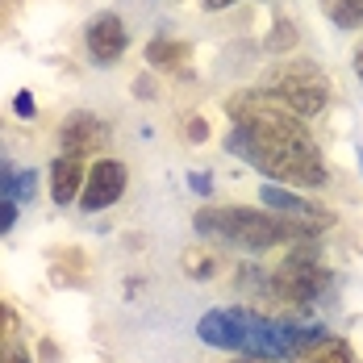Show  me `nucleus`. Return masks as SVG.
I'll use <instances>...</instances> for the list:
<instances>
[{
	"label": "nucleus",
	"instance_id": "8",
	"mask_svg": "<svg viewBox=\"0 0 363 363\" xmlns=\"http://www.w3.org/2000/svg\"><path fill=\"white\" fill-rule=\"evenodd\" d=\"M105 143H109V130H105V121L92 117V113H72V117L63 121V130H59V146H63V155H75V159L96 155Z\"/></svg>",
	"mask_w": 363,
	"mask_h": 363
},
{
	"label": "nucleus",
	"instance_id": "2",
	"mask_svg": "<svg viewBox=\"0 0 363 363\" xmlns=\"http://www.w3.org/2000/svg\"><path fill=\"white\" fill-rule=\"evenodd\" d=\"M201 342L218 347V351H234L242 359H292L301 351V342L309 338V330L272 322L255 309H209L196 322Z\"/></svg>",
	"mask_w": 363,
	"mask_h": 363
},
{
	"label": "nucleus",
	"instance_id": "23",
	"mask_svg": "<svg viewBox=\"0 0 363 363\" xmlns=\"http://www.w3.org/2000/svg\"><path fill=\"white\" fill-rule=\"evenodd\" d=\"M351 63H355V75H359V79H363V42H359V46H355V59H351Z\"/></svg>",
	"mask_w": 363,
	"mask_h": 363
},
{
	"label": "nucleus",
	"instance_id": "16",
	"mask_svg": "<svg viewBox=\"0 0 363 363\" xmlns=\"http://www.w3.org/2000/svg\"><path fill=\"white\" fill-rule=\"evenodd\" d=\"M34 172H17V188H13V201H30L34 196Z\"/></svg>",
	"mask_w": 363,
	"mask_h": 363
},
{
	"label": "nucleus",
	"instance_id": "24",
	"mask_svg": "<svg viewBox=\"0 0 363 363\" xmlns=\"http://www.w3.org/2000/svg\"><path fill=\"white\" fill-rule=\"evenodd\" d=\"M234 0H205V9H230Z\"/></svg>",
	"mask_w": 363,
	"mask_h": 363
},
{
	"label": "nucleus",
	"instance_id": "6",
	"mask_svg": "<svg viewBox=\"0 0 363 363\" xmlns=\"http://www.w3.org/2000/svg\"><path fill=\"white\" fill-rule=\"evenodd\" d=\"M125 192V163L121 159H96L88 167V180H84V192H79V205L88 213H101V209H113Z\"/></svg>",
	"mask_w": 363,
	"mask_h": 363
},
{
	"label": "nucleus",
	"instance_id": "19",
	"mask_svg": "<svg viewBox=\"0 0 363 363\" xmlns=\"http://www.w3.org/2000/svg\"><path fill=\"white\" fill-rule=\"evenodd\" d=\"M17 225V201H0V234H9Z\"/></svg>",
	"mask_w": 363,
	"mask_h": 363
},
{
	"label": "nucleus",
	"instance_id": "20",
	"mask_svg": "<svg viewBox=\"0 0 363 363\" xmlns=\"http://www.w3.org/2000/svg\"><path fill=\"white\" fill-rule=\"evenodd\" d=\"M0 363H30V355L21 347H0Z\"/></svg>",
	"mask_w": 363,
	"mask_h": 363
},
{
	"label": "nucleus",
	"instance_id": "11",
	"mask_svg": "<svg viewBox=\"0 0 363 363\" xmlns=\"http://www.w3.org/2000/svg\"><path fill=\"white\" fill-rule=\"evenodd\" d=\"M292 363H355V351H351L347 338H338V334H318V330H309V338L301 342V351L292 355Z\"/></svg>",
	"mask_w": 363,
	"mask_h": 363
},
{
	"label": "nucleus",
	"instance_id": "9",
	"mask_svg": "<svg viewBox=\"0 0 363 363\" xmlns=\"http://www.w3.org/2000/svg\"><path fill=\"white\" fill-rule=\"evenodd\" d=\"M259 196H263V205H267L272 213H280V218L305 221V225H322V221H326V213H322L313 201H305V196L289 192L284 184H263V188H259Z\"/></svg>",
	"mask_w": 363,
	"mask_h": 363
},
{
	"label": "nucleus",
	"instance_id": "25",
	"mask_svg": "<svg viewBox=\"0 0 363 363\" xmlns=\"http://www.w3.org/2000/svg\"><path fill=\"white\" fill-rule=\"evenodd\" d=\"M238 363H272V359H238Z\"/></svg>",
	"mask_w": 363,
	"mask_h": 363
},
{
	"label": "nucleus",
	"instance_id": "4",
	"mask_svg": "<svg viewBox=\"0 0 363 363\" xmlns=\"http://www.w3.org/2000/svg\"><path fill=\"white\" fill-rule=\"evenodd\" d=\"M263 96H267L272 105H280L284 113H292V117L305 121V117H318V113L330 105V84L313 63H284V67L267 72Z\"/></svg>",
	"mask_w": 363,
	"mask_h": 363
},
{
	"label": "nucleus",
	"instance_id": "10",
	"mask_svg": "<svg viewBox=\"0 0 363 363\" xmlns=\"http://www.w3.org/2000/svg\"><path fill=\"white\" fill-rule=\"evenodd\" d=\"M84 180H88L84 159H75V155H59V159L50 163V201H55V205H72V201H79Z\"/></svg>",
	"mask_w": 363,
	"mask_h": 363
},
{
	"label": "nucleus",
	"instance_id": "3",
	"mask_svg": "<svg viewBox=\"0 0 363 363\" xmlns=\"http://www.w3.org/2000/svg\"><path fill=\"white\" fill-rule=\"evenodd\" d=\"M192 225H196V234L225 242V247H238V251H272L280 242H296L318 230V225L280 218L272 209H251V205H205V209H196Z\"/></svg>",
	"mask_w": 363,
	"mask_h": 363
},
{
	"label": "nucleus",
	"instance_id": "15",
	"mask_svg": "<svg viewBox=\"0 0 363 363\" xmlns=\"http://www.w3.org/2000/svg\"><path fill=\"white\" fill-rule=\"evenodd\" d=\"M296 42V26L292 21H276V34L267 38V50H289Z\"/></svg>",
	"mask_w": 363,
	"mask_h": 363
},
{
	"label": "nucleus",
	"instance_id": "17",
	"mask_svg": "<svg viewBox=\"0 0 363 363\" xmlns=\"http://www.w3.org/2000/svg\"><path fill=\"white\" fill-rule=\"evenodd\" d=\"M184 125H188V130H184V138H188V143H205V138H209V125H205V117H188Z\"/></svg>",
	"mask_w": 363,
	"mask_h": 363
},
{
	"label": "nucleus",
	"instance_id": "5",
	"mask_svg": "<svg viewBox=\"0 0 363 363\" xmlns=\"http://www.w3.org/2000/svg\"><path fill=\"white\" fill-rule=\"evenodd\" d=\"M267 289H272V296H280V301L305 305V301H318V296L330 289V272L318 259H309V255H289V259L272 272Z\"/></svg>",
	"mask_w": 363,
	"mask_h": 363
},
{
	"label": "nucleus",
	"instance_id": "12",
	"mask_svg": "<svg viewBox=\"0 0 363 363\" xmlns=\"http://www.w3.org/2000/svg\"><path fill=\"white\" fill-rule=\"evenodd\" d=\"M188 55H192V46L188 42H172V38H155L150 46H146V63L150 67H180V63H188Z\"/></svg>",
	"mask_w": 363,
	"mask_h": 363
},
{
	"label": "nucleus",
	"instance_id": "7",
	"mask_svg": "<svg viewBox=\"0 0 363 363\" xmlns=\"http://www.w3.org/2000/svg\"><path fill=\"white\" fill-rule=\"evenodd\" d=\"M84 42H88V55H92L101 67H109V63H117V59L125 55L130 34H125V21H121L117 13H96V17L88 21V30H84Z\"/></svg>",
	"mask_w": 363,
	"mask_h": 363
},
{
	"label": "nucleus",
	"instance_id": "1",
	"mask_svg": "<svg viewBox=\"0 0 363 363\" xmlns=\"http://www.w3.org/2000/svg\"><path fill=\"white\" fill-rule=\"evenodd\" d=\"M225 113L238 125V130H230L225 150L242 155L272 184H284V188H322L326 184V159L301 117L272 105L263 92L230 96Z\"/></svg>",
	"mask_w": 363,
	"mask_h": 363
},
{
	"label": "nucleus",
	"instance_id": "21",
	"mask_svg": "<svg viewBox=\"0 0 363 363\" xmlns=\"http://www.w3.org/2000/svg\"><path fill=\"white\" fill-rule=\"evenodd\" d=\"M9 330H13V313L0 305V347H4V338H9Z\"/></svg>",
	"mask_w": 363,
	"mask_h": 363
},
{
	"label": "nucleus",
	"instance_id": "14",
	"mask_svg": "<svg viewBox=\"0 0 363 363\" xmlns=\"http://www.w3.org/2000/svg\"><path fill=\"white\" fill-rule=\"evenodd\" d=\"M322 9L330 13V21L338 30H359L363 26V0H322Z\"/></svg>",
	"mask_w": 363,
	"mask_h": 363
},
{
	"label": "nucleus",
	"instance_id": "13",
	"mask_svg": "<svg viewBox=\"0 0 363 363\" xmlns=\"http://www.w3.org/2000/svg\"><path fill=\"white\" fill-rule=\"evenodd\" d=\"M180 263H184V276H192V280H209V276L221 272V255L213 247H188L180 255Z\"/></svg>",
	"mask_w": 363,
	"mask_h": 363
},
{
	"label": "nucleus",
	"instance_id": "22",
	"mask_svg": "<svg viewBox=\"0 0 363 363\" xmlns=\"http://www.w3.org/2000/svg\"><path fill=\"white\" fill-rule=\"evenodd\" d=\"M17 113H21V117H34V101H30V92L17 96Z\"/></svg>",
	"mask_w": 363,
	"mask_h": 363
},
{
	"label": "nucleus",
	"instance_id": "18",
	"mask_svg": "<svg viewBox=\"0 0 363 363\" xmlns=\"http://www.w3.org/2000/svg\"><path fill=\"white\" fill-rule=\"evenodd\" d=\"M13 188H17V172L9 163H0V201H13Z\"/></svg>",
	"mask_w": 363,
	"mask_h": 363
}]
</instances>
